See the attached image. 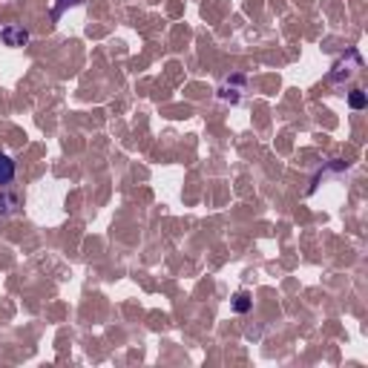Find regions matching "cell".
<instances>
[{
    "mask_svg": "<svg viewBox=\"0 0 368 368\" xmlns=\"http://www.w3.org/2000/svg\"><path fill=\"white\" fill-rule=\"evenodd\" d=\"M348 104H351V110H363V107H366V92L354 90L351 95H348Z\"/></svg>",
    "mask_w": 368,
    "mask_h": 368,
    "instance_id": "3957f363",
    "label": "cell"
},
{
    "mask_svg": "<svg viewBox=\"0 0 368 368\" xmlns=\"http://www.w3.org/2000/svg\"><path fill=\"white\" fill-rule=\"evenodd\" d=\"M15 173H18V167H15V161H12V155L0 153V187H6V184L12 182Z\"/></svg>",
    "mask_w": 368,
    "mask_h": 368,
    "instance_id": "7a4b0ae2",
    "label": "cell"
},
{
    "mask_svg": "<svg viewBox=\"0 0 368 368\" xmlns=\"http://www.w3.org/2000/svg\"><path fill=\"white\" fill-rule=\"evenodd\" d=\"M0 37H3L6 46H23L29 40V32L23 29V26H6V29L0 32Z\"/></svg>",
    "mask_w": 368,
    "mask_h": 368,
    "instance_id": "6da1fadb",
    "label": "cell"
},
{
    "mask_svg": "<svg viewBox=\"0 0 368 368\" xmlns=\"http://www.w3.org/2000/svg\"><path fill=\"white\" fill-rule=\"evenodd\" d=\"M247 308H250V296H247V294H236V299H233V311H236V313H245Z\"/></svg>",
    "mask_w": 368,
    "mask_h": 368,
    "instance_id": "277c9868",
    "label": "cell"
}]
</instances>
